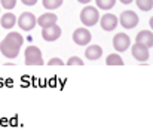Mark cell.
<instances>
[{
  "mask_svg": "<svg viewBox=\"0 0 153 131\" xmlns=\"http://www.w3.org/2000/svg\"><path fill=\"white\" fill-rule=\"evenodd\" d=\"M22 43H24L22 36H21L19 33H16V31H10V33H7V34L4 36V39L1 40L0 51H1V54H3L6 58L13 60V58L18 57Z\"/></svg>",
  "mask_w": 153,
  "mask_h": 131,
  "instance_id": "1",
  "label": "cell"
},
{
  "mask_svg": "<svg viewBox=\"0 0 153 131\" xmlns=\"http://www.w3.org/2000/svg\"><path fill=\"white\" fill-rule=\"evenodd\" d=\"M24 63L25 66H42L43 64L42 51L37 46H28L24 54Z\"/></svg>",
  "mask_w": 153,
  "mask_h": 131,
  "instance_id": "2",
  "label": "cell"
},
{
  "mask_svg": "<svg viewBox=\"0 0 153 131\" xmlns=\"http://www.w3.org/2000/svg\"><path fill=\"white\" fill-rule=\"evenodd\" d=\"M100 19V12L97 7L94 6H86L82 9L80 12V21L82 24H85L86 27H91V25H95Z\"/></svg>",
  "mask_w": 153,
  "mask_h": 131,
  "instance_id": "3",
  "label": "cell"
},
{
  "mask_svg": "<svg viewBox=\"0 0 153 131\" xmlns=\"http://www.w3.org/2000/svg\"><path fill=\"white\" fill-rule=\"evenodd\" d=\"M16 24L19 25L21 30H24V31H31V30L36 27V24H37V18H36L31 12H24V13H21V16L16 19Z\"/></svg>",
  "mask_w": 153,
  "mask_h": 131,
  "instance_id": "4",
  "label": "cell"
},
{
  "mask_svg": "<svg viewBox=\"0 0 153 131\" xmlns=\"http://www.w3.org/2000/svg\"><path fill=\"white\" fill-rule=\"evenodd\" d=\"M117 19L120 21V25L125 28H134L138 24V15L134 10H123Z\"/></svg>",
  "mask_w": 153,
  "mask_h": 131,
  "instance_id": "5",
  "label": "cell"
},
{
  "mask_svg": "<svg viewBox=\"0 0 153 131\" xmlns=\"http://www.w3.org/2000/svg\"><path fill=\"white\" fill-rule=\"evenodd\" d=\"M59 36H61V27L56 22L46 25V27H42V37L46 42H55Z\"/></svg>",
  "mask_w": 153,
  "mask_h": 131,
  "instance_id": "6",
  "label": "cell"
},
{
  "mask_svg": "<svg viewBox=\"0 0 153 131\" xmlns=\"http://www.w3.org/2000/svg\"><path fill=\"white\" fill-rule=\"evenodd\" d=\"M91 39H92V36H91L89 30L85 28V27H79V28H76L74 33H73V42L76 45H79V46L88 45L91 42Z\"/></svg>",
  "mask_w": 153,
  "mask_h": 131,
  "instance_id": "7",
  "label": "cell"
},
{
  "mask_svg": "<svg viewBox=\"0 0 153 131\" xmlns=\"http://www.w3.org/2000/svg\"><path fill=\"white\" fill-rule=\"evenodd\" d=\"M129 46H131V39H129L128 34H125V33H117V34H114V37H113V48H114L117 52H123V51H126Z\"/></svg>",
  "mask_w": 153,
  "mask_h": 131,
  "instance_id": "8",
  "label": "cell"
},
{
  "mask_svg": "<svg viewBox=\"0 0 153 131\" xmlns=\"http://www.w3.org/2000/svg\"><path fill=\"white\" fill-rule=\"evenodd\" d=\"M117 24H119V19H117L116 15H113V13H105V15H102V18H101L102 30H105V31H113V30L117 27Z\"/></svg>",
  "mask_w": 153,
  "mask_h": 131,
  "instance_id": "9",
  "label": "cell"
},
{
  "mask_svg": "<svg viewBox=\"0 0 153 131\" xmlns=\"http://www.w3.org/2000/svg\"><path fill=\"white\" fill-rule=\"evenodd\" d=\"M135 43L143 45L146 48H152L153 45V34L150 30H141L137 36H135Z\"/></svg>",
  "mask_w": 153,
  "mask_h": 131,
  "instance_id": "10",
  "label": "cell"
},
{
  "mask_svg": "<svg viewBox=\"0 0 153 131\" xmlns=\"http://www.w3.org/2000/svg\"><path fill=\"white\" fill-rule=\"evenodd\" d=\"M131 51H132V57H134L135 60H138V61H146V60H149V48H146V46H143V45L134 43L132 48H131Z\"/></svg>",
  "mask_w": 153,
  "mask_h": 131,
  "instance_id": "11",
  "label": "cell"
},
{
  "mask_svg": "<svg viewBox=\"0 0 153 131\" xmlns=\"http://www.w3.org/2000/svg\"><path fill=\"white\" fill-rule=\"evenodd\" d=\"M101 55H102V48L100 45H91V46H88L85 49V57L88 60H91V61L98 60Z\"/></svg>",
  "mask_w": 153,
  "mask_h": 131,
  "instance_id": "12",
  "label": "cell"
},
{
  "mask_svg": "<svg viewBox=\"0 0 153 131\" xmlns=\"http://www.w3.org/2000/svg\"><path fill=\"white\" fill-rule=\"evenodd\" d=\"M56 19H58V16H56L55 13L46 12V13H43V15H40V16L37 18V25H40V27H46V25L55 24Z\"/></svg>",
  "mask_w": 153,
  "mask_h": 131,
  "instance_id": "13",
  "label": "cell"
},
{
  "mask_svg": "<svg viewBox=\"0 0 153 131\" xmlns=\"http://www.w3.org/2000/svg\"><path fill=\"white\" fill-rule=\"evenodd\" d=\"M16 24V16L12 13V12H6V13H3L1 15V19H0V25L3 27V28H12L13 25Z\"/></svg>",
  "mask_w": 153,
  "mask_h": 131,
  "instance_id": "14",
  "label": "cell"
},
{
  "mask_svg": "<svg viewBox=\"0 0 153 131\" xmlns=\"http://www.w3.org/2000/svg\"><path fill=\"white\" fill-rule=\"evenodd\" d=\"M107 66H123V60L119 54H110L105 60Z\"/></svg>",
  "mask_w": 153,
  "mask_h": 131,
  "instance_id": "15",
  "label": "cell"
},
{
  "mask_svg": "<svg viewBox=\"0 0 153 131\" xmlns=\"http://www.w3.org/2000/svg\"><path fill=\"white\" fill-rule=\"evenodd\" d=\"M95 3H97V7L98 9L108 10V9H111L116 4V0H95Z\"/></svg>",
  "mask_w": 153,
  "mask_h": 131,
  "instance_id": "16",
  "label": "cell"
},
{
  "mask_svg": "<svg viewBox=\"0 0 153 131\" xmlns=\"http://www.w3.org/2000/svg\"><path fill=\"white\" fill-rule=\"evenodd\" d=\"M42 1H43V6H45L48 10L58 9V7L62 4V0H42Z\"/></svg>",
  "mask_w": 153,
  "mask_h": 131,
  "instance_id": "17",
  "label": "cell"
},
{
  "mask_svg": "<svg viewBox=\"0 0 153 131\" xmlns=\"http://www.w3.org/2000/svg\"><path fill=\"white\" fill-rule=\"evenodd\" d=\"M137 1V6L144 10V12H149L152 10V6H153V0H135Z\"/></svg>",
  "mask_w": 153,
  "mask_h": 131,
  "instance_id": "18",
  "label": "cell"
},
{
  "mask_svg": "<svg viewBox=\"0 0 153 131\" xmlns=\"http://www.w3.org/2000/svg\"><path fill=\"white\" fill-rule=\"evenodd\" d=\"M0 4H1L4 9L10 10V9H13V7H15V4H16V0H0Z\"/></svg>",
  "mask_w": 153,
  "mask_h": 131,
  "instance_id": "19",
  "label": "cell"
},
{
  "mask_svg": "<svg viewBox=\"0 0 153 131\" xmlns=\"http://www.w3.org/2000/svg\"><path fill=\"white\" fill-rule=\"evenodd\" d=\"M68 66H83V61L79 58V57H71L68 61H67Z\"/></svg>",
  "mask_w": 153,
  "mask_h": 131,
  "instance_id": "20",
  "label": "cell"
},
{
  "mask_svg": "<svg viewBox=\"0 0 153 131\" xmlns=\"http://www.w3.org/2000/svg\"><path fill=\"white\" fill-rule=\"evenodd\" d=\"M49 66H64V63L59 58H52L49 60Z\"/></svg>",
  "mask_w": 153,
  "mask_h": 131,
  "instance_id": "21",
  "label": "cell"
},
{
  "mask_svg": "<svg viewBox=\"0 0 153 131\" xmlns=\"http://www.w3.org/2000/svg\"><path fill=\"white\" fill-rule=\"evenodd\" d=\"M25 6H33V4H36L37 3V0H21Z\"/></svg>",
  "mask_w": 153,
  "mask_h": 131,
  "instance_id": "22",
  "label": "cell"
},
{
  "mask_svg": "<svg viewBox=\"0 0 153 131\" xmlns=\"http://www.w3.org/2000/svg\"><path fill=\"white\" fill-rule=\"evenodd\" d=\"M120 3H123V4H129V3H132V0H120Z\"/></svg>",
  "mask_w": 153,
  "mask_h": 131,
  "instance_id": "23",
  "label": "cell"
},
{
  "mask_svg": "<svg viewBox=\"0 0 153 131\" xmlns=\"http://www.w3.org/2000/svg\"><path fill=\"white\" fill-rule=\"evenodd\" d=\"M79 3H83V4H86V3H89V1H92V0H77Z\"/></svg>",
  "mask_w": 153,
  "mask_h": 131,
  "instance_id": "24",
  "label": "cell"
}]
</instances>
